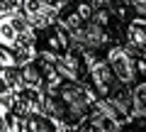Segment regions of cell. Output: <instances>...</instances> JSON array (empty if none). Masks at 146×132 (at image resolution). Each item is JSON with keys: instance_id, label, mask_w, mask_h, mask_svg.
I'll return each mask as SVG.
<instances>
[{"instance_id": "52a82bcc", "label": "cell", "mask_w": 146, "mask_h": 132, "mask_svg": "<svg viewBox=\"0 0 146 132\" xmlns=\"http://www.w3.org/2000/svg\"><path fill=\"white\" fill-rule=\"evenodd\" d=\"M131 54H146V15H134L124 25V39H122Z\"/></svg>"}, {"instance_id": "277c9868", "label": "cell", "mask_w": 146, "mask_h": 132, "mask_svg": "<svg viewBox=\"0 0 146 132\" xmlns=\"http://www.w3.org/2000/svg\"><path fill=\"white\" fill-rule=\"evenodd\" d=\"M105 61L112 69V74L117 76L122 86H131L134 81H139L136 76V54H131L124 44H110L105 49Z\"/></svg>"}, {"instance_id": "3957f363", "label": "cell", "mask_w": 146, "mask_h": 132, "mask_svg": "<svg viewBox=\"0 0 146 132\" xmlns=\"http://www.w3.org/2000/svg\"><path fill=\"white\" fill-rule=\"evenodd\" d=\"M34 44H36V56L56 61V59L71 47V34H68L61 25L54 22V25H46L44 29H36Z\"/></svg>"}, {"instance_id": "8992f818", "label": "cell", "mask_w": 146, "mask_h": 132, "mask_svg": "<svg viewBox=\"0 0 146 132\" xmlns=\"http://www.w3.org/2000/svg\"><path fill=\"white\" fill-rule=\"evenodd\" d=\"M90 20L102 29V34L107 37L110 44H122V39H124V25H127V22H122L119 17H115L105 5L95 7L93 15H90Z\"/></svg>"}, {"instance_id": "30bf717a", "label": "cell", "mask_w": 146, "mask_h": 132, "mask_svg": "<svg viewBox=\"0 0 146 132\" xmlns=\"http://www.w3.org/2000/svg\"><path fill=\"white\" fill-rule=\"evenodd\" d=\"M12 110L17 113V115H29V113H39L44 110V90L39 88H22L20 93L12 98Z\"/></svg>"}, {"instance_id": "5b68a950", "label": "cell", "mask_w": 146, "mask_h": 132, "mask_svg": "<svg viewBox=\"0 0 146 132\" xmlns=\"http://www.w3.org/2000/svg\"><path fill=\"white\" fill-rule=\"evenodd\" d=\"M93 10H95V5L90 0H71V3L56 15V25H61L68 34H76V32L90 20Z\"/></svg>"}, {"instance_id": "7c38bea8", "label": "cell", "mask_w": 146, "mask_h": 132, "mask_svg": "<svg viewBox=\"0 0 146 132\" xmlns=\"http://www.w3.org/2000/svg\"><path fill=\"white\" fill-rule=\"evenodd\" d=\"M131 95V117H146V78H139L129 88Z\"/></svg>"}, {"instance_id": "ac0fdd59", "label": "cell", "mask_w": 146, "mask_h": 132, "mask_svg": "<svg viewBox=\"0 0 146 132\" xmlns=\"http://www.w3.org/2000/svg\"><path fill=\"white\" fill-rule=\"evenodd\" d=\"M136 15H146V0H129Z\"/></svg>"}, {"instance_id": "d6986e66", "label": "cell", "mask_w": 146, "mask_h": 132, "mask_svg": "<svg viewBox=\"0 0 146 132\" xmlns=\"http://www.w3.org/2000/svg\"><path fill=\"white\" fill-rule=\"evenodd\" d=\"M66 132H76V130H66Z\"/></svg>"}, {"instance_id": "5bb4252c", "label": "cell", "mask_w": 146, "mask_h": 132, "mask_svg": "<svg viewBox=\"0 0 146 132\" xmlns=\"http://www.w3.org/2000/svg\"><path fill=\"white\" fill-rule=\"evenodd\" d=\"M0 132H20V115L7 101H0Z\"/></svg>"}, {"instance_id": "4fadbf2b", "label": "cell", "mask_w": 146, "mask_h": 132, "mask_svg": "<svg viewBox=\"0 0 146 132\" xmlns=\"http://www.w3.org/2000/svg\"><path fill=\"white\" fill-rule=\"evenodd\" d=\"M17 71H20V83H22V88H39V90H44L42 74H39V69H36L34 61L17 66Z\"/></svg>"}, {"instance_id": "6da1fadb", "label": "cell", "mask_w": 146, "mask_h": 132, "mask_svg": "<svg viewBox=\"0 0 146 132\" xmlns=\"http://www.w3.org/2000/svg\"><path fill=\"white\" fill-rule=\"evenodd\" d=\"M95 103H98V93L93 90V86L80 81L63 78L54 90L44 93V113L56 117L63 130H78Z\"/></svg>"}, {"instance_id": "e0dca14e", "label": "cell", "mask_w": 146, "mask_h": 132, "mask_svg": "<svg viewBox=\"0 0 146 132\" xmlns=\"http://www.w3.org/2000/svg\"><path fill=\"white\" fill-rule=\"evenodd\" d=\"M22 5V0H0V15H7V12H17Z\"/></svg>"}, {"instance_id": "7a4b0ae2", "label": "cell", "mask_w": 146, "mask_h": 132, "mask_svg": "<svg viewBox=\"0 0 146 132\" xmlns=\"http://www.w3.org/2000/svg\"><path fill=\"white\" fill-rule=\"evenodd\" d=\"M34 37H36V29L22 15V10L0 15V47L15 49L22 42H34Z\"/></svg>"}, {"instance_id": "9a60e30c", "label": "cell", "mask_w": 146, "mask_h": 132, "mask_svg": "<svg viewBox=\"0 0 146 132\" xmlns=\"http://www.w3.org/2000/svg\"><path fill=\"white\" fill-rule=\"evenodd\" d=\"M102 5L107 7V10L112 12V15H115V17H119L122 22H129L131 17L136 15L129 0H102Z\"/></svg>"}, {"instance_id": "ba28073f", "label": "cell", "mask_w": 146, "mask_h": 132, "mask_svg": "<svg viewBox=\"0 0 146 132\" xmlns=\"http://www.w3.org/2000/svg\"><path fill=\"white\" fill-rule=\"evenodd\" d=\"M20 10H22V15L29 20V25L34 27V29H44L46 25H54V22H56V12L49 10L46 0H22Z\"/></svg>"}, {"instance_id": "9c48e42d", "label": "cell", "mask_w": 146, "mask_h": 132, "mask_svg": "<svg viewBox=\"0 0 146 132\" xmlns=\"http://www.w3.org/2000/svg\"><path fill=\"white\" fill-rule=\"evenodd\" d=\"M20 132H66V130L56 117L39 110V113H29V115L20 117Z\"/></svg>"}, {"instance_id": "8fae6325", "label": "cell", "mask_w": 146, "mask_h": 132, "mask_svg": "<svg viewBox=\"0 0 146 132\" xmlns=\"http://www.w3.org/2000/svg\"><path fill=\"white\" fill-rule=\"evenodd\" d=\"M34 64H36V69H39V74H42L44 93H46V90H54L63 81L61 74L56 71V64H54V61H49V59H44V56H34Z\"/></svg>"}, {"instance_id": "2e32d148", "label": "cell", "mask_w": 146, "mask_h": 132, "mask_svg": "<svg viewBox=\"0 0 146 132\" xmlns=\"http://www.w3.org/2000/svg\"><path fill=\"white\" fill-rule=\"evenodd\" d=\"M34 56H36V44L34 42H22V44H17L12 49V61H15V66L34 61Z\"/></svg>"}]
</instances>
